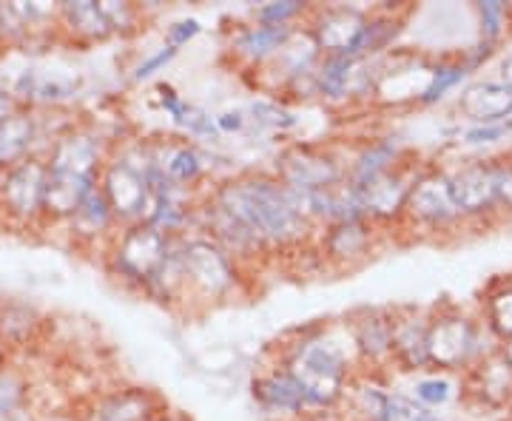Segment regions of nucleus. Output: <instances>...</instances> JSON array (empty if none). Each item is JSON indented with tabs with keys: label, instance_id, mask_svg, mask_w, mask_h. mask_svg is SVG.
Returning a JSON list of instances; mask_svg holds the SVG:
<instances>
[{
	"label": "nucleus",
	"instance_id": "obj_1",
	"mask_svg": "<svg viewBox=\"0 0 512 421\" xmlns=\"http://www.w3.org/2000/svg\"><path fill=\"white\" fill-rule=\"evenodd\" d=\"M225 211H231L271 254L276 251H302L316 228L299 211L288 185L271 174H239L211 191Z\"/></svg>",
	"mask_w": 512,
	"mask_h": 421
},
{
	"label": "nucleus",
	"instance_id": "obj_2",
	"mask_svg": "<svg viewBox=\"0 0 512 421\" xmlns=\"http://www.w3.org/2000/svg\"><path fill=\"white\" fill-rule=\"evenodd\" d=\"M109 268L117 279L140 288L151 299H185L177 239L151 222L126 225L111 237Z\"/></svg>",
	"mask_w": 512,
	"mask_h": 421
},
{
	"label": "nucleus",
	"instance_id": "obj_3",
	"mask_svg": "<svg viewBox=\"0 0 512 421\" xmlns=\"http://www.w3.org/2000/svg\"><path fill=\"white\" fill-rule=\"evenodd\" d=\"M279 367L299 385L313 410H333L345 402L356 379L348 353L322 330H308L291 342Z\"/></svg>",
	"mask_w": 512,
	"mask_h": 421
},
{
	"label": "nucleus",
	"instance_id": "obj_4",
	"mask_svg": "<svg viewBox=\"0 0 512 421\" xmlns=\"http://www.w3.org/2000/svg\"><path fill=\"white\" fill-rule=\"evenodd\" d=\"M151 174H154V154H151L148 140H140L131 148L111 154L103 165L97 185L109 202L114 220L120 222V228L148 222L151 217V208H154Z\"/></svg>",
	"mask_w": 512,
	"mask_h": 421
},
{
	"label": "nucleus",
	"instance_id": "obj_5",
	"mask_svg": "<svg viewBox=\"0 0 512 421\" xmlns=\"http://www.w3.org/2000/svg\"><path fill=\"white\" fill-rule=\"evenodd\" d=\"M177 259L183 271L185 299L194 296L205 302H225L242 288V265L200 231L177 239Z\"/></svg>",
	"mask_w": 512,
	"mask_h": 421
},
{
	"label": "nucleus",
	"instance_id": "obj_6",
	"mask_svg": "<svg viewBox=\"0 0 512 421\" xmlns=\"http://www.w3.org/2000/svg\"><path fill=\"white\" fill-rule=\"evenodd\" d=\"M478 345H481V325L473 316L456 308L430 313V328H427L430 367L467 370L470 365H476L481 356H487Z\"/></svg>",
	"mask_w": 512,
	"mask_h": 421
},
{
	"label": "nucleus",
	"instance_id": "obj_7",
	"mask_svg": "<svg viewBox=\"0 0 512 421\" xmlns=\"http://www.w3.org/2000/svg\"><path fill=\"white\" fill-rule=\"evenodd\" d=\"M274 177L282 185L299 194L325 191L333 185H342L348 180V163L325 146L313 143H293L285 151H279L274 165Z\"/></svg>",
	"mask_w": 512,
	"mask_h": 421
},
{
	"label": "nucleus",
	"instance_id": "obj_8",
	"mask_svg": "<svg viewBox=\"0 0 512 421\" xmlns=\"http://www.w3.org/2000/svg\"><path fill=\"white\" fill-rule=\"evenodd\" d=\"M404 220L413 222L424 231H450L461 225L453 194H450V180L447 171L439 168H419L416 180L410 185L407 205H404Z\"/></svg>",
	"mask_w": 512,
	"mask_h": 421
},
{
	"label": "nucleus",
	"instance_id": "obj_9",
	"mask_svg": "<svg viewBox=\"0 0 512 421\" xmlns=\"http://www.w3.org/2000/svg\"><path fill=\"white\" fill-rule=\"evenodd\" d=\"M49 180V165L43 157H26L3 168L0 177V211L9 220L35 222L43 217V194Z\"/></svg>",
	"mask_w": 512,
	"mask_h": 421
},
{
	"label": "nucleus",
	"instance_id": "obj_10",
	"mask_svg": "<svg viewBox=\"0 0 512 421\" xmlns=\"http://www.w3.org/2000/svg\"><path fill=\"white\" fill-rule=\"evenodd\" d=\"M416 174H419V168L402 163L379 174V177H370L365 183H350V188L356 191V200H359L365 220L373 222L376 228L402 222L407 194H410V185L416 180Z\"/></svg>",
	"mask_w": 512,
	"mask_h": 421
},
{
	"label": "nucleus",
	"instance_id": "obj_11",
	"mask_svg": "<svg viewBox=\"0 0 512 421\" xmlns=\"http://www.w3.org/2000/svg\"><path fill=\"white\" fill-rule=\"evenodd\" d=\"M370 12L333 3V6H311L308 12V32L322 49V55L356 57L359 40L365 35V26Z\"/></svg>",
	"mask_w": 512,
	"mask_h": 421
},
{
	"label": "nucleus",
	"instance_id": "obj_12",
	"mask_svg": "<svg viewBox=\"0 0 512 421\" xmlns=\"http://www.w3.org/2000/svg\"><path fill=\"white\" fill-rule=\"evenodd\" d=\"M197 231L208 239H214L225 254L237 259L242 268L254 265L259 259L271 257V251L231 211H225L211 194L202 197L200 205H197Z\"/></svg>",
	"mask_w": 512,
	"mask_h": 421
},
{
	"label": "nucleus",
	"instance_id": "obj_13",
	"mask_svg": "<svg viewBox=\"0 0 512 421\" xmlns=\"http://www.w3.org/2000/svg\"><path fill=\"white\" fill-rule=\"evenodd\" d=\"M319 60H322V49L316 46L311 32L296 26L293 35L288 37V43L265 66H259L256 74H259V83L265 89L291 92L296 83H302L305 77H311L316 72Z\"/></svg>",
	"mask_w": 512,
	"mask_h": 421
},
{
	"label": "nucleus",
	"instance_id": "obj_14",
	"mask_svg": "<svg viewBox=\"0 0 512 421\" xmlns=\"http://www.w3.org/2000/svg\"><path fill=\"white\" fill-rule=\"evenodd\" d=\"M447 180H450V194H453L461 220H484L498 211L493 160L458 165L453 171H447Z\"/></svg>",
	"mask_w": 512,
	"mask_h": 421
},
{
	"label": "nucleus",
	"instance_id": "obj_15",
	"mask_svg": "<svg viewBox=\"0 0 512 421\" xmlns=\"http://www.w3.org/2000/svg\"><path fill=\"white\" fill-rule=\"evenodd\" d=\"M106 160H109V154L100 143V137H94L92 131L72 129L69 134L57 137L49 157H46V165H49V171H57V174L100 183V171H103Z\"/></svg>",
	"mask_w": 512,
	"mask_h": 421
},
{
	"label": "nucleus",
	"instance_id": "obj_16",
	"mask_svg": "<svg viewBox=\"0 0 512 421\" xmlns=\"http://www.w3.org/2000/svg\"><path fill=\"white\" fill-rule=\"evenodd\" d=\"M379 228L370 220H348L319 231V254L333 268H356L376 248Z\"/></svg>",
	"mask_w": 512,
	"mask_h": 421
},
{
	"label": "nucleus",
	"instance_id": "obj_17",
	"mask_svg": "<svg viewBox=\"0 0 512 421\" xmlns=\"http://www.w3.org/2000/svg\"><path fill=\"white\" fill-rule=\"evenodd\" d=\"M350 339L356 356L370 370L393 365V311L362 308L350 316Z\"/></svg>",
	"mask_w": 512,
	"mask_h": 421
},
{
	"label": "nucleus",
	"instance_id": "obj_18",
	"mask_svg": "<svg viewBox=\"0 0 512 421\" xmlns=\"http://www.w3.org/2000/svg\"><path fill=\"white\" fill-rule=\"evenodd\" d=\"M427 328L430 313L419 308L393 311V365L407 373H419L430 367L427 359Z\"/></svg>",
	"mask_w": 512,
	"mask_h": 421
},
{
	"label": "nucleus",
	"instance_id": "obj_19",
	"mask_svg": "<svg viewBox=\"0 0 512 421\" xmlns=\"http://www.w3.org/2000/svg\"><path fill=\"white\" fill-rule=\"evenodd\" d=\"M467 390L478 404L501 410L512 402V362L498 348L467 367Z\"/></svg>",
	"mask_w": 512,
	"mask_h": 421
},
{
	"label": "nucleus",
	"instance_id": "obj_20",
	"mask_svg": "<svg viewBox=\"0 0 512 421\" xmlns=\"http://www.w3.org/2000/svg\"><path fill=\"white\" fill-rule=\"evenodd\" d=\"M458 114L470 126H493L512 120V89H507L498 77L478 80L458 94Z\"/></svg>",
	"mask_w": 512,
	"mask_h": 421
},
{
	"label": "nucleus",
	"instance_id": "obj_21",
	"mask_svg": "<svg viewBox=\"0 0 512 421\" xmlns=\"http://www.w3.org/2000/svg\"><path fill=\"white\" fill-rule=\"evenodd\" d=\"M254 399L256 404L271 413V416H282V419H305L313 407L305 399V393L293 382L291 376L282 367H271L265 373H259L254 379Z\"/></svg>",
	"mask_w": 512,
	"mask_h": 421
},
{
	"label": "nucleus",
	"instance_id": "obj_22",
	"mask_svg": "<svg viewBox=\"0 0 512 421\" xmlns=\"http://www.w3.org/2000/svg\"><path fill=\"white\" fill-rule=\"evenodd\" d=\"M165 404L146 387H120L92 404L89 421H154L163 416Z\"/></svg>",
	"mask_w": 512,
	"mask_h": 421
},
{
	"label": "nucleus",
	"instance_id": "obj_23",
	"mask_svg": "<svg viewBox=\"0 0 512 421\" xmlns=\"http://www.w3.org/2000/svg\"><path fill=\"white\" fill-rule=\"evenodd\" d=\"M293 29L296 26H265V23L251 20L231 35V55L248 69H259L288 43Z\"/></svg>",
	"mask_w": 512,
	"mask_h": 421
},
{
	"label": "nucleus",
	"instance_id": "obj_24",
	"mask_svg": "<svg viewBox=\"0 0 512 421\" xmlns=\"http://www.w3.org/2000/svg\"><path fill=\"white\" fill-rule=\"evenodd\" d=\"M151 154H154L157 171L177 188L191 191L205 177V160L197 146L188 140H154Z\"/></svg>",
	"mask_w": 512,
	"mask_h": 421
},
{
	"label": "nucleus",
	"instance_id": "obj_25",
	"mask_svg": "<svg viewBox=\"0 0 512 421\" xmlns=\"http://www.w3.org/2000/svg\"><path fill=\"white\" fill-rule=\"evenodd\" d=\"M94 188H97V183L49 171L46 194H43V217L55 222H69Z\"/></svg>",
	"mask_w": 512,
	"mask_h": 421
},
{
	"label": "nucleus",
	"instance_id": "obj_26",
	"mask_svg": "<svg viewBox=\"0 0 512 421\" xmlns=\"http://www.w3.org/2000/svg\"><path fill=\"white\" fill-rule=\"evenodd\" d=\"M154 100L160 103V109H163L188 137H197V140H217V137H220L217 117L208 114L205 109H200V106L183 100L171 86H157V89H154Z\"/></svg>",
	"mask_w": 512,
	"mask_h": 421
},
{
	"label": "nucleus",
	"instance_id": "obj_27",
	"mask_svg": "<svg viewBox=\"0 0 512 421\" xmlns=\"http://www.w3.org/2000/svg\"><path fill=\"white\" fill-rule=\"evenodd\" d=\"M404 163V148L399 137H376L348 163V183H365L384 171Z\"/></svg>",
	"mask_w": 512,
	"mask_h": 421
},
{
	"label": "nucleus",
	"instance_id": "obj_28",
	"mask_svg": "<svg viewBox=\"0 0 512 421\" xmlns=\"http://www.w3.org/2000/svg\"><path fill=\"white\" fill-rule=\"evenodd\" d=\"M57 18L63 23V29L80 40V43H97V40H109L111 26L100 3L94 0H77V3H63L57 9Z\"/></svg>",
	"mask_w": 512,
	"mask_h": 421
},
{
	"label": "nucleus",
	"instance_id": "obj_29",
	"mask_svg": "<svg viewBox=\"0 0 512 421\" xmlns=\"http://www.w3.org/2000/svg\"><path fill=\"white\" fill-rule=\"evenodd\" d=\"M40 137L37 120L29 111H18L9 120L0 123V165L20 163L26 157H35V143Z\"/></svg>",
	"mask_w": 512,
	"mask_h": 421
},
{
	"label": "nucleus",
	"instance_id": "obj_30",
	"mask_svg": "<svg viewBox=\"0 0 512 421\" xmlns=\"http://www.w3.org/2000/svg\"><path fill=\"white\" fill-rule=\"evenodd\" d=\"M345 399H348L350 421H390L393 393L379 385V382H373L370 376L353 379Z\"/></svg>",
	"mask_w": 512,
	"mask_h": 421
},
{
	"label": "nucleus",
	"instance_id": "obj_31",
	"mask_svg": "<svg viewBox=\"0 0 512 421\" xmlns=\"http://www.w3.org/2000/svg\"><path fill=\"white\" fill-rule=\"evenodd\" d=\"M69 228H72L74 237L83 239V242H97L100 237H114V228H120V222L114 220V214H111L109 202L103 197L100 185L77 208V214L69 220Z\"/></svg>",
	"mask_w": 512,
	"mask_h": 421
},
{
	"label": "nucleus",
	"instance_id": "obj_32",
	"mask_svg": "<svg viewBox=\"0 0 512 421\" xmlns=\"http://www.w3.org/2000/svg\"><path fill=\"white\" fill-rule=\"evenodd\" d=\"M402 23L404 20L396 12H373L367 18L365 35L359 40L356 60H379L382 55H387L402 32Z\"/></svg>",
	"mask_w": 512,
	"mask_h": 421
},
{
	"label": "nucleus",
	"instance_id": "obj_33",
	"mask_svg": "<svg viewBox=\"0 0 512 421\" xmlns=\"http://www.w3.org/2000/svg\"><path fill=\"white\" fill-rule=\"evenodd\" d=\"M15 94L32 103H66L77 94V80H69L63 74L26 72Z\"/></svg>",
	"mask_w": 512,
	"mask_h": 421
},
{
	"label": "nucleus",
	"instance_id": "obj_34",
	"mask_svg": "<svg viewBox=\"0 0 512 421\" xmlns=\"http://www.w3.org/2000/svg\"><path fill=\"white\" fill-rule=\"evenodd\" d=\"M484 328L498 345L512 342V282H501L484 299Z\"/></svg>",
	"mask_w": 512,
	"mask_h": 421
},
{
	"label": "nucleus",
	"instance_id": "obj_35",
	"mask_svg": "<svg viewBox=\"0 0 512 421\" xmlns=\"http://www.w3.org/2000/svg\"><path fill=\"white\" fill-rule=\"evenodd\" d=\"M470 72H473V69L467 66V60H464V57H461V60H439V63H433L430 83H427V89H424V94H421V106H433V103H439L444 94L453 92L458 83H464Z\"/></svg>",
	"mask_w": 512,
	"mask_h": 421
},
{
	"label": "nucleus",
	"instance_id": "obj_36",
	"mask_svg": "<svg viewBox=\"0 0 512 421\" xmlns=\"http://www.w3.org/2000/svg\"><path fill=\"white\" fill-rule=\"evenodd\" d=\"M248 123L271 134H288L296 129V117L279 100H254L248 109Z\"/></svg>",
	"mask_w": 512,
	"mask_h": 421
},
{
	"label": "nucleus",
	"instance_id": "obj_37",
	"mask_svg": "<svg viewBox=\"0 0 512 421\" xmlns=\"http://www.w3.org/2000/svg\"><path fill=\"white\" fill-rule=\"evenodd\" d=\"M476 15L481 43L495 49L501 43V37L507 35V29H510L512 9L507 3H498V0H484V3H476Z\"/></svg>",
	"mask_w": 512,
	"mask_h": 421
},
{
	"label": "nucleus",
	"instance_id": "obj_38",
	"mask_svg": "<svg viewBox=\"0 0 512 421\" xmlns=\"http://www.w3.org/2000/svg\"><path fill=\"white\" fill-rule=\"evenodd\" d=\"M311 6L299 3V0H282V3H262L251 12L256 23L265 26H296L302 18H308Z\"/></svg>",
	"mask_w": 512,
	"mask_h": 421
},
{
	"label": "nucleus",
	"instance_id": "obj_39",
	"mask_svg": "<svg viewBox=\"0 0 512 421\" xmlns=\"http://www.w3.org/2000/svg\"><path fill=\"white\" fill-rule=\"evenodd\" d=\"M37 328L35 311L23 305H9L0 311V339L3 342H26Z\"/></svg>",
	"mask_w": 512,
	"mask_h": 421
},
{
	"label": "nucleus",
	"instance_id": "obj_40",
	"mask_svg": "<svg viewBox=\"0 0 512 421\" xmlns=\"http://www.w3.org/2000/svg\"><path fill=\"white\" fill-rule=\"evenodd\" d=\"M103 15L109 20L111 35H134L140 29V9L134 3H123V0H103L100 3Z\"/></svg>",
	"mask_w": 512,
	"mask_h": 421
},
{
	"label": "nucleus",
	"instance_id": "obj_41",
	"mask_svg": "<svg viewBox=\"0 0 512 421\" xmlns=\"http://www.w3.org/2000/svg\"><path fill=\"white\" fill-rule=\"evenodd\" d=\"M453 396H456V387L447 376H427V379H419L413 387V399L424 407H430V410L447 404Z\"/></svg>",
	"mask_w": 512,
	"mask_h": 421
},
{
	"label": "nucleus",
	"instance_id": "obj_42",
	"mask_svg": "<svg viewBox=\"0 0 512 421\" xmlns=\"http://www.w3.org/2000/svg\"><path fill=\"white\" fill-rule=\"evenodd\" d=\"M26 393H29V385L26 379L20 376L18 370H6L0 367V416L9 413V410H18L26 402Z\"/></svg>",
	"mask_w": 512,
	"mask_h": 421
},
{
	"label": "nucleus",
	"instance_id": "obj_43",
	"mask_svg": "<svg viewBox=\"0 0 512 421\" xmlns=\"http://www.w3.org/2000/svg\"><path fill=\"white\" fill-rule=\"evenodd\" d=\"M390 421H441V416L436 410H430V407L416 402L413 396H407V393H393Z\"/></svg>",
	"mask_w": 512,
	"mask_h": 421
},
{
	"label": "nucleus",
	"instance_id": "obj_44",
	"mask_svg": "<svg viewBox=\"0 0 512 421\" xmlns=\"http://www.w3.org/2000/svg\"><path fill=\"white\" fill-rule=\"evenodd\" d=\"M493 177H495V200L498 211H510L512 214V160H493Z\"/></svg>",
	"mask_w": 512,
	"mask_h": 421
},
{
	"label": "nucleus",
	"instance_id": "obj_45",
	"mask_svg": "<svg viewBox=\"0 0 512 421\" xmlns=\"http://www.w3.org/2000/svg\"><path fill=\"white\" fill-rule=\"evenodd\" d=\"M202 26L197 18H183V20H174L168 29H165V46H171V49H183L185 43H191L194 37L200 35Z\"/></svg>",
	"mask_w": 512,
	"mask_h": 421
},
{
	"label": "nucleus",
	"instance_id": "obj_46",
	"mask_svg": "<svg viewBox=\"0 0 512 421\" xmlns=\"http://www.w3.org/2000/svg\"><path fill=\"white\" fill-rule=\"evenodd\" d=\"M512 131V120L507 123H493V126H470L464 131V143L470 146H487V143H498Z\"/></svg>",
	"mask_w": 512,
	"mask_h": 421
},
{
	"label": "nucleus",
	"instance_id": "obj_47",
	"mask_svg": "<svg viewBox=\"0 0 512 421\" xmlns=\"http://www.w3.org/2000/svg\"><path fill=\"white\" fill-rule=\"evenodd\" d=\"M174 57H177V49H171V46H163V49H160L157 55L146 57V60H143V63H140V66L134 69V80H137V83H143V80L154 77L157 72H163L165 66H168V63H171Z\"/></svg>",
	"mask_w": 512,
	"mask_h": 421
},
{
	"label": "nucleus",
	"instance_id": "obj_48",
	"mask_svg": "<svg viewBox=\"0 0 512 421\" xmlns=\"http://www.w3.org/2000/svg\"><path fill=\"white\" fill-rule=\"evenodd\" d=\"M251 126L248 123V111H225V114H217V129L220 134H231V131H245Z\"/></svg>",
	"mask_w": 512,
	"mask_h": 421
},
{
	"label": "nucleus",
	"instance_id": "obj_49",
	"mask_svg": "<svg viewBox=\"0 0 512 421\" xmlns=\"http://www.w3.org/2000/svg\"><path fill=\"white\" fill-rule=\"evenodd\" d=\"M18 111V97L12 92H6V89H0V123L9 120V117L18 114Z\"/></svg>",
	"mask_w": 512,
	"mask_h": 421
},
{
	"label": "nucleus",
	"instance_id": "obj_50",
	"mask_svg": "<svg viewBox=\"0 0 512 421\" xmlns=\"http://www.w3.org/2000/svg\"><path fill=\"white\" fill-rule=\"evenodd\" d=\"M299 421H350L348 416H342V413H336V407L333 410H311L305 419Z\"/></svg>",
	"mask_w": 512,
	"mask_h": 421
},
{
	"label": "nucleus",
	"instance_id": "obj_51",
	"mask_svg": "<svg viewBox=\"0 0 512 421\" xmlns=\"http://www.w3.org/2000/svg\"><path fill=\"white\" fill-rule=\"evenodd\" d=\"M498 80H501L507 89H512V52L501 57V63H498Z\"/></svg>",
	"mask_w": 512,
	"mask_h": 421
},
{
	"label": "nucleus",
	"instance_id": "obj_52",
	"mask_svg": "<svg viewBox=\"0 0 512 421\" xmlns=\"http://www.w3.org/2000/svg\"><path fill=\"white\" fill-rule=\"evenodd\" d=\"M0 421H35L29 413H26V407H18V410H9V413H3Z\"/></svg>",
	"mask_w": 512,
	"mask_h": 421
},
{
	"label": "nucleus",
	"instance_id": "obj_53",
	"mask_svg": "<svg viewBox=\"0 0 512 421\" xmlns=\"http://www.w3.org/2000/svg\"><path fill=\"white\" fill-rule=\"evenodd\" d=\"M154 421H185L183 416H174V413H163V416H157Z\"/></svg>",
	"mask_w": 512,
	"mask_h": 421
},
{
	"label": "nucleus",
	"instance_id": "obj_54",
	"mask_svg": "<svg viewBox=\"0 0 512 421\" xmlns=\"http://www.w3.org/2000/svg\"><path fill=\"white\" fill-rule=\"evenodd\" d=\"M501 350H504V356L512 362V342H507V345H501Z\"/></svg>",
	"mask_w": 512,
	"mask_h": 421
},
{
	"label": "nucleus",
	"instance_id": "obj_55",
	"mask_svg": "<svg viewBox=\"0 0 512 421\" xmlns=\"http://www.w3.org/2000/svg\"><path fill=\"white\" fill-rule=\"evenodd\" d=\"M507 421H512V402L507 404Z\"/></svg>",
	"mask_w": 512,
	"mask_h": 421
},
{
	"label": "nucleus",
	"instance_id": "obj_56",
	"mask_svg": "<svg viewBox=\"0 0 512 421\" xmlns=\"http://www.w3.org/2000/svg\"><path fill=\"white\" fill-rule=\"evenodd\" d=\"M0 367H3V339H0Z\"/></svg>",
	"mask_w": 512,
	"mask_h": 421
},
{
	"label": "nucleus",
	"instance_id": "obj_57",
	"mask_svg": "<svg viewBox=\"0 0 512 421\" xmlns=\"http://www.w3.org/2000/svg\"><path fill=\"white\" fill-rule=\"evenodd\" d=\"M55 421H66V419H55Z\"/></svg>",
	"mask_w": 512,
	"mask_h": 421
},
{
	"label": "nucleus",
	"instance_id": "obj_58",
	"mask_svg": "<svg viewBox=\"0 0 512 421\" xmlns=\"http://www.w3.org/2000/svg\"><path fill=\"white\" fill-rule=\"evenodd\" d=\"M0 177H3V171H0Z\"/></svg>",
	"mask_w": 512,
	"mask_h": 421
},
{
	"label": "nucleus",
	"instance_id": "obj_59",
	"mask_svg": "<svg viewBox=\"0 0 512 421\" xmlns=\"http://www.w3.org/2000/svg\"><path fill=\"white\" fill-rule=\"evenodd\" d=\"M0 171H3V165H0Z\"/></svg>",
	"mask_w": 512,
	"mask_h": 421
}]
</instances>
